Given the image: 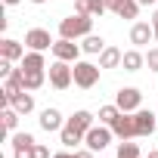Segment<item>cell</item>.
Returning a JSON list of instances; mask_svg holds the SVG:
<instances>
[{
    "label": "cell",
    "instance_id": "cell-3",
    "mask_svg": "<svg viewBox=\"0 0 158 158\" xmlns=\"http://www.w3.org/2000/svg\"><path fill=\"white\" fill-rule=\"evenodd\" d=\"M96 81H99V65H93V62H74V84L77 87L90 90V87H96Z\"/></svg>",
    "mask_w": 158,
    "mask_h": 158
},
{
    "label": "cell",
    "instance_id": "cell-10",
    "mask_svg": "<svg viewBox=\"0 0 158 158\" xmlns=\"http://www.w3.org/2000/svg\"><path fill=\"white\" fill-rule=\"evenodd\" d=\"M112 133L121 136V139L136 136V121H133V115H130V112H121V115L115 118V124H112Z\"/></svg>",
    "mask_w": 158,
    "mask_h": 158
},
{
    "label": "cell",
    "instance_id": "cell-7",
    "mask_svg": "<svg viewBox=\"0 0 158 158\" xmlns=\"http://www.w3.org/2000/svg\"><path fill=\"white\" fill-rule=\"evenodd\" d=\"M115 102H118V109H121V112H136V109H139V102H143V93H139L136 87H121V90H118V96H115Z\"/></svg>",
    "mask_w": 158,
    "mask_h": 158
},
{
    "label": "cell",
    "instance_id": "cell-18",
    "mask_svg": "<svg viewBox=\"0 0 158 158\" xmlns=\"http://www.w3.org/2000/svg\"><path fill=\"white\" fill-rule=\"evenodd\" d=\"M143 65H146V56H143L139 50H127L124 59H121V68H124V71H139Z\"/></svg>",
    "mask_w": 158,
    "mask_h": 158
},
{
    "label": "cell",
    "instance_id": "cell-30",
    "mask_svg": "<svg viewBox=\"0 0 158 158\" xmlns=\"http://www.w3.org/2000/svg\"><path fill=\"white\" fill-rule=\"evenodd\" d=\"M34 158H50V149H47L44 143H37V146H34Z\"/></svg>",
    "mask_w": 158,
    "mask_h": 158
},
{
    "label": "cell",
    "instance_id": "cell-28",
    "mask_svg": "<svg viewBox=\"0 0 158 158\" xmlns=\"http://www.w3.org/2000/svg\"><path fill=\"white\" fill-rule=\"evenodd\" d=\"M74 13H81V16H90V0H74Z\"/></svg>",
    "mask_w": 158,
    "mask_h": 158
},
{
    "label": "cell",
    "instance_id": "cell-15",
    "mask_svg": "<svg viewBox=\"0 0 158 158\" xmlns=\"http://www.w3.org/2000/svg\"><path fill=\"white\" fill-rule=\"evenodd\" d=\"M10 106H13L19 115H28V112H34V96H31V90H22V93H16V96L10 99Z\"/></svg>",
    "mask_w": 158,
    "mask_h": 158
},
{
    "label": "cell",
    "instance_id": "cell-21",
    "mask_svg": "<svg viewBox=\"0 0 158 158\" xmlns=\"http://www.w3.org/2000/svg\"><path fill=\"white\" fill-rule=\"evenodd\" d=\"M81 50H84V53H90V56H99V53L106 50V40H102L99 34H87V37H84V44H81Z\"/></svg>",
    "mask_w": 158,
    "mask_h": 158
},
{
    "label": "cell",
    "instance_id": "cell-1",
    "mask_svg": "<svg viewBox=\"0 0 158 158\" xmlns=\"http://www.w3.org/2000/svg\"><path fill=\"white\" fill-rule=\"evenodd\" d=\"M87 34H93V16L74 13V16H65V19L59 22V37L77 40V37H87Z\"/></svg>",
    "mask_w": 158,
    "mask_h": 158
},
{
    "label": "cell",
    "instance_id": "cell-24",
    "mask_svg": "<svg viewBox=\"0 0 158 158\" xmlns=\"http://www.w3.org/2000/svg\"><path fill=\"white\" fill-rule=\"evenodd\" d=\"M118 115H121V109H118V102H115V106H102V109H99V124H109V127H112Z\"/></svg>",
    "mask_w": 158,
    "mask_h": 158
},
{
    "label": "cell",
    "instance_id": "cell-33",
    "mask_svg": "<svg viewBox=\"0 0 158 158\" xmlns=\"http://www.w3.org/2000/svg\"><path fill=\"white\" fill-rule=\"evenodd\" d=\"M3 3H6V6H16V3H22V0H3Z\"/></svg>",
    "mask_w": 158,
    "mask_h": 158
},
{
    "label": "cell",
    "instance_id": "cell-4",
    "mask_svg": "<svg viewBox=\"0 0 158 158\" xmlns=\"http://www.w3.org/2000/svg\"><path fill=\"white\" fill-rule=\"evenodd\" d=\"M84 143H87V149H93V152H102L109 143H112V127L109 124H93L87 133H84Z\"/></svg>",
    "mask_w": 158,
    "mask_h": 158
},
{
    "label": "cell",
    "instance_id": "cell-38",
    "mask_svg": "<svg viewBox=\"0 0 158 158\" xmlns=\"http://www.w3.org/2000/svg\"><path fill=\"white\" fill-rule=\"evenodd\" d=\"M155 40H158V28H155Z\"/></svg>",
    "mask_w": 158,
    "mask_h": 158
},
{
    "label": "cell",
    "instance_id": "cell-26",
    "mask_svg": "<svg viewBox=\"0 0 158 158\" xmlns=\"http://www.w3.org/2000/svg\"><path fill=\"white\" fill-rule=\"evenodd\" d=\"M109 6H106V0H90V16H102Z\"/></svg>",
    "mask_w": 158,
    "mask_h": 158
},
{
    "label": "cell",
    "instance_id": "cell-36",
    "mask_svg": "<svg viewBox=\"0 0 158 158\" xmlns=\"http://www.w3.org/2000/svg\"><path fill=\"white\" fill-rule=\"evenodd\" d=\"M152 25H155V28H158V13H155V16H152Z\"/></svg>",
    "mask_w": 158,
    "mask_h": 158
},
{
    "label": "cell",
    "instance_id": "cell-25",
    "mask_svg": "<svg viewBox=\"0 0 158 158\" xmlns=\"http://www.w3.org/2000/svg\"><path fill=\"white\" fill-rule=\"evenodd\" d=\"M118 158H139V146L130 143V139H124V143L118 146Z\"/></svg>",
    "mask_w": 158,
    "mask_h": 158
},
{
    "label": "cell",
    "instance_id": "cell-12",
    "mask_svg": "<svg viewBox=\"0 0 158 158\" xmlns=\"http://www.w3.org/2000/svg\"><path fill=\"white\" fill-rule=\"evenodd\" d=\"M149 40H155V25H152V22H133V28H130V44L146 47Z\"/></svg>",
    "mask_w": 158,
    "mask_h": 158
},
{
    "label": "cell",
    "instance_id": "cell-35",
    "mask_svg": "<svg viewBox=\"0 0 158 158\" xmlns=\"http://www.w3.org/2000/svg\"><path fill=\"white\" fill-rule=\"evenodd\" d=\"M146 158H158V149H152V152H149V155H146Z\"/></svg>",
    "mask_w": 158,
    "mask_h": 158
},
{
    "label": "cell",
    "instance_id": "cell-13",
    "mask_svg": "<svg viewBox=\"0 0 158 158\" xmlns=\"http://www.w3.org/2000/svg\"><path fill=\"white\" fill-rule=\"evenodd\" d=\"M65 124H62V112L59 109H44L40 112V130H47V133H53V130H62Z\"/></svg>",
    "mask_w": 158,
    "mask_h": 158
},
{
    "label": "cell",
    "instance_id": "cell-2",
    "mask_svg": "<svg viewBox=\"0 0 158 158\" xmlns=\"http://www.w3.org/2000/svg\"><path fill=\"white\" fill-rule=\"evenodd\" d=\"M71 81H74V68H71L68 62L56 59V62L50 65V84H53L56 90H68V87H71Z\"/></svg>",
    "mask_w": 158,
    "mask_h": 158
},
{
    "label": "cell",
    "instance_id": "cell-16",
    "mask_svg": "<svg viewBox=\"0 0 158 158\" xmlns=\"http://www.w3.org/2000/svg\"><path fill=\"white\" fill-rule=\"evenodd\" d=\"M121 59H124V53H121L118 47H106V50L99 53V68H118Z\"/></svg>",
    "mask_w": 158,
    "mask_h": 158
},
{
    "label": "cell",
    "instance_id": "cell-8",
    "mask_svg": "<svg viewBox=\"0 0 158 158\" xmlns=\"http://www.w3.org/2000/svg\"><path fill=\"white\" fill-rule=\"evenodd\" d=\"M25 44H28V50H40V53H44V50H53L56 40L50 37L47 28H31V31L25 34Z\"/></svg>",
    "mask_w": 158,
    "mask_h": 158
},
{
    "label": "cell",
    "instance_id": "cell-5",
    "mask_svg": "<svg viewBox=\"0 0 158 158\" xmlns=\"http://www.w3.org/2000/svg\"><path fill=\"white\" fill-rule=\"evenodd\" d=\"M81 53H84L81 44H74V40H68V37H59V40L53 44V56L62 59V62H77Z\"/></svg>",
    "mask_w": 158,
    "mask_h": 158
},
{
    "label": "cell",
    "instance_id": "cell-29",
    "mask_svg": "<svg viewBox=\"0 0 158 158\" xmlns=\"http://www.w3.org/2000/svg\"><path fill=\"white\" fill-rule=\"evenodd\" d=\"M0 74H3V77L13 74V59H3V56H0Z\"/></svg>",
    "mask_w": 158,
    "mask_h": 158
},
{
    "label": "cell",
    "instance_id": "cell-31",
    "mask_svg": "<svg viewBox=\"0 0 158 158\" xmlns=\"http://www.w3.org/2000/svg\"><path fill=\"white\" fill-rule=\"evenodd\" d=\"M74 158H93V149H77Z\"/></svg>",
    "mask_w": 158,
    "mask_h": 158
},
{
    "label": "cell",
    "instance_id": "cell-23",
    "mask_svg": "<svg viewBox=\"0 0 158 158\" xmlns=\"http://www.w3.org/2000/svg\"><path fill=\"white\" fill-rule=\"evenodd\" d=\"M0 118H3V130H6V133H13V130L19 127V112H16L13 106H6V109H3V115H0Z\"/></svg>",
    "mask_w": 158,
    "mask_h": 158
},
{
    "label": "cell",
    "instance_id": "cell-11",
    "mask_svg": "<svg viewBox=\"0 0 158 158\" xmlns=\"http://www.w3.org/2000/svg\"><path fill=\"white\" fill-rule=\"evenodd\" d=\"M34 136L31 133H16L13 136V158H34Z\"/></svg>",
    "mask_w": 158,
    "mask_h": 158
},
{
    "label": "cell",
    "instance_id": "cell-9",
    "mask_svg": "<svg viewBox=\"0 0 158 158\" xmlns=\"http://www.w3.org/2000/svg\"><path fill=\"white\" fill-rule=\"evenodd\" d=\"M106 6H109L118 19H136V13H139V0H106Z\"/></svg>",
    "mask_w": 158,
    "mask_h": 158
},
{
    "label": "cell",
    "instance_id": "cell-27",
    "mask_svg": "<svg viewBox=\"0 0 158 158\" xmlns=\"http://www.w3.org/2000/svg\"><path fill=\"white\" fill-rule=\"evenodd\" d=\"M146 65H149V71H158V50L146 53Z\"/></svg>",
    "mask_w": 158,
    "mask_h": 158
},
{
    "label": "cell",
    "instance_id": "cell-17",
    "mask_svg": "<svg viewBox=\"0 0 158 158\" xmlns=\"http://www.w3.org/2000/svg\"><path fill=\"white\" fill-rule=\"evenodd\" d=\"M65 124H71L74 130H81V133H87V130L93 127V115H90L87 109H81V112H74V115H71V118H68Z\"/></svg>",
    "mask_w": 158,
    "mask_h": 158
},
{
    "label": "cell",
    "instance_id": "cell-14",
    "mask_svg": "<svg viewBox=\"0 0 158 158\" xmlns=\"http://www.w3.org/2000/svg\"><path fill=\"white\" fill-rule=\"evenodd\" d=\"M0 56H3V59H22L25 56V47L19 44V40H13V37H3V40H0Z\"/></svg>",
    "mask_w": 158,
    "mask_h": 158
},
{
    "label": "cell",
    "instance_id": "cell-37",
    "mask_svg": "<svg viewBox=\"0 0 158 158\" xmlns=\"http://www.w3.org/2000/svg\"><path fill=\"white\" fill-rule=\"evenodd\" d=\"M31 3H47V0H31Z\"/></svg>",
    "mask_w": 158,
    "mask_h": 158
},
{
    "label": "cell",
    "instance_id": "cell-22",
    "mask_svg": "<svg viewBox=\"0 0 158 158\" xmlns=\"http://www.w3.org/2000/svg\"><path fill=\"white\" fill-rule=\"evenodd\" d=\"M22 81H25V90H40V87H44V71H28V68H22Z\"/></svg>",
    "mask_w": 158,
    "mask_h": 158
},
{
    "label": "cell",
    "instance_id": "cell-19",
    "mask_svg": "<svg viewBox=\"0 0 158 158\" xmlns=\"http://www.w3.org/2000/svg\"><path fill=\"white\" fill-rule=\"evenodd\" d=\"M22 68H28V71H44V68H47V62H44V53H40V50H31V53H25V56H22Z\"/></svg>",
    "mask_w": 158,
    "mask_h": 158
},
{
    "label": "cell",
    "instance_id": "cell-6",
    "mask_svg": "<svg viewBox=\"0 0 158 158\" xmlns=\"http://www.w3.org/2000/svg\"><path fill=\"white\" fill-rule=\"evenodd\" d=\"M133 121H136V136H152L155 127H158V112L136 109V112H133Z\"/></svg>",
    "mask_w": 158,
    "mask_h": 158
},
{
    "label": "cell",
    "instance_id": "cell-34",
    "mask_svg": "<svg viewBox=\"0 0 158 158\" xmlns=\"http://www.w3.org/2000/svg\"><path fill=\"white\" fill-rule=\"evenodd\" d=\"M155 3V0H139V6H152Z\"/></svg>",
    "mask_w": 158,
    "mask_h": 158
},
{
    "label": "cell",
    "instance_id": "cell-32",
    "mask_svg": "<svg viewBox=\"0 0 158 158\" xmlns=\"http://www.w3.org/2000/svg\"><path fill=\"white\" fill-rule=\"evenodd\" d=\"M53 158H74V155H71V152H56Z\"/></svg>",
    "mask_w": 158,
    "mask_h": 158
},
{
    "label": "cell",
    "instance_id": "cell-20",
    "mask_svg": "<svg viewBox=\"0 0 158 158\" xmlns=\"http://www.w3.org/2000/svg\"><path fill=\"white\" fill-rule=\"evenodd\" d=\"M59 139H62V146H65V149H74L77 143L84 139V133H81V130H74L71 124H65V127L59 130Z\"/></svg>",
    "mask_w": 158,
    "mask_h": 158
}]
</instances>
